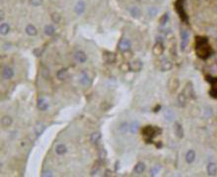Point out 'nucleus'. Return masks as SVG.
<instances>
[{
  "instance_id": "nucleus-4",
  "label": "nucleus",
  "mask_w": 217,
  "mask_h": 177,
  "mask_svg": "<svg viewBox=\"0 0 217 177\" xmlns=\"http://www.w3.org/2000/svg\"><path fill=\"white\" fill-rule=\"evenodd\" d=\"M152 51L155 55H161L164 53V46H163V42L162 41H158L156 44L154 45L153 49H152Z\"/></svg>"
},
{
  "instance_id": "nucleus-36",
  "label": "nucleus",
  "mask_w": 217,
  "mask_h": 177,
  "mask_svg": "<svg viewBox=\"0 0 217 177\" xmlns=\"http://www.w3.org/2000/svg\"><path fill=\"white\" fill-rule=\"evenodd\" d=\"M106 155H107L106 150L104 149H102L101 152H100V157H101L102 159H104V158H106Z\"/></svg>"
},
{
  "instance_id": "nucleus-20",
  "label": "nucleus",
  "mask_w": 217,
  "mask_h": 177,
  "mask_svg": "<svg viewBox=\"0 0 217 177\" xmlns=\"http://www.w3.org/2000/svg\"><path fill=\"white\" fill-rule=\"evenodd\" d=\"M45 129H46V126L45 125H43L42 123H41V122H39V123H37V125L36 126H35V133H36V135L39 137L40 135H42V134L43 133V131H45Z\"/></svg>"
},
{
  "instance_id": "nucleus-3",
  "label": "nucleus",
  "mask_w": 217,
  "mask_h": 177,
  "mask_svg": "<svg viewBox=\"0 0 217 177\" xmlns=\"http://www.w3.org/2000/svg\"><path fill=\"white\" fill-rule=\"evenodd\" d=\"M189 34L186 30H183L181 32V47L182 50H186V46L189 44Z\"/></svg>"
},
{
  "instance_id": "nucleus-37",
  "label": "nucleus",
  "mask_w": 217,
  "mask_h": 177,
  "mask_svg": "<svg viewBox=\"0 0 217 177\" xmlns=\"http://www.w3.org/2000/svg\"><path fill=\"white\" fill-rule=\"evenodd\" d=\"M120 68H121L123 70H124V71H127V70H130V68H129V63H124V64H123V66H120Z\"/></svg>"
},
{
  "instance_id": "nucleus-26",
  "label": "nucleus",
  "mask_w": 217,
  "mask_h": 177,
  "mask_svg": "<svg viewBox=\"0 0 217 177\" xmlns=\"http://www.w3.org/2000/svg\"><path fill=\"white\" fill-rule=\"evenodd\" d=\"M178 103H179V105L181 107L186 106V95L184 93H181V94L178 95Z\"/></svg>"
},
{
  "instance_id": "nucleus-29",
  "label": "nucleus",
  "mask_w": 217,
  "mask_h": 177,
  "mask_svg": "<svg viewBox=\"0 0 217 177\" xmlns=\"http://www.w3.org/2000/svg\"><path fill=\"white\" fill-rule=\"evenodd\" d=\"M138 128H139V123H138V122H132L128 126V130L130 131V133L135 134L137 132V130H138Z\"/></svg>"
},
{
  "instance_id": "nucleus-5",
  "label": "nucleus",
  "mask_w": 217,
  "mask_h": 177,
  "mask_svg": "<svg viewBox=\"0 0 217 177\" xmlns=\"http://www.w3.org/2000/svg\"><path fill=\"white\" fill-rule=\"evenodd\" d=\"M85 9H86V5H85V2L83 1V0H79L74 6V11L78 15L83 14Z\"/></svg>"
},
{
  "instance_id": "nucleus-34",
  "label": "nucleus",
  "mask_w": 217,
  "mask_h": 177,
  "mask_svg": "<svg viewBox=\"0 0 217 177\" xmlns=\"http://www.w3.org/2000/svg\"><path fill=\"white\" fill-rule=\"evenodd\" d=\"M159 170H160V166L159 165H154L153 167L151 168V170H150L151 175H156L159 172Z\"/></svg>"
},
{
  "instance_id": "nucleus-16",
  "label": "nucleus",
  "mask_w": 217,
  "mask_h": 177,
  "mask_svg": "<svg viewBox=\"0 0 217 177\" xmlns=\"http://www.w3.org/2000/svg\"><path fill=\"white\" fill-rule=\"evenodd\" d=\"M164 118L166 121L168 122H172V121L175 119V113H174V111L171 110V109H167L165 110L164 112Z\"/></svg>"
},
{
  "instance_id": "nucleus-35",
  "label": "nucleus",
  "mask_w": 217,
  "mask_h": 177,
  "mask_svg": "<svg viewBox=\"0 0 217 177\" xmlns=\"http://www.w3.org/2000/svg\"><path fill=\"white\" fill-rule=\"evenodd\" d=\"M31 4L35 7H38L42 4V0H31Z\"/></svg>"
},
{
  "instance_id": "nucleus-15",
  "label": "nucleus",
  "mask_w": 217,
  "mask_h": 177,
  "mask_svg": "<svg viewBox=\"0 0 217 177\" xmlns=\"http://www.w3.org/2000/svg\"><path fill=\"white\" fill-rule=\"evenodd\" d=\"M160 67H161V70L163 71L170 70H172V67H173V63L168 59H163L161 62V66H160Z\"/></svg>"
},
{
  "instance_id": "nucleus-39",
  "label": "nucleus",
  "mask_w": 217,
  "mask_h": 177,
  "mask_svg": "<svg viewBox=\"0 0 217 177\" xmlns=\"http://www.w3.org/2000/svg\"><path fill=\"white\" fill-rule=\"evenodd\" d=\"M136 1H140V0H136Z\"/></svg>"
},
{
  "instance_id": "nucleus-11",
  "label": "nucleus",
  "mask_w": 217,
  "mask_h": 177,
  "mask_svg": "<svg viewBox=\"0 0 217 177\" xmlns=\"http://www.w3.org/2000/svg\"><path fill=\"white\" fill-rule=\"evenodd\" d=\"M174 130H175V135L179 137V139H183L184 137V129L180 123H175Z\"/></svg>"
},
{
  "instance_id": "nucleus-8",
  "label": "nucleus",
  "mask_w": 217,
  "mask_h": 177,
  "mask_svg": "<svg viewBox=\"0 0 217 177\" xmlns=\"http://www.w3.org/2000/svg\"><path fill=\"white\" fill-rule=\"evenodd\" d=\"M104 60L108 63H114L116 60V57L114 53H111V51H105L104 53Z\"/></svg>"
},
{
  "instance_id": "nucleus-30",
  "label": "nucleus",
  "mask_w": 217,
  "mask_h": 177,
  "mask_svg": "<svg viewBox=\"0 0 217 177\" xmlns=\"http://www.w3.org/2000/svg\"><path fill=\"white\" fill-rule=\"evenodd\" d=\"M57 78L60 79V80H63L66 78V76H67V70L66 68H62V70H60L58 72H57Z\"/></svg>"
},
{
  "instance_id": "nucleus-12",
  "label": "nucleus",
  "mask_w": 217,
  "mask_h": 177,
  "mask_svg": "<svg viewBox=\"0 0 217 177\" xmlns=\"http://www.w3.org/2000/svg\"><path fill=\"white\" fill-rule=\"evenodd\" d=\"M206 171L208 175L210 176H215L217 174V165L213 162H209L207 164V167H206Z\"/></svg>"
},
{
  "instance_id": "nucleus-19",
  "label": "nucleus",
  "mask_w": 217,
  "mask_h": 177,
  "mask_svg": "<svg viewBox=\"0 0 217 177\" xmlns=\"http://www.w3.org/2000/svg\"><path fill=\"white\" fill-rule=\"evenodd\" d=\"M25 31H26V33L28 34L29 36H36L37 34H38V31H37V28L35 27L34 25H32V24H30V25H28L27 27H26V29H25Z\"/></svg>"
},
{
  "instance_id": "nucleus-2",
  "label": "nucleus",
  "mask_w": 217,
  "mask_h": 177,
  "mask_svg": "<svg viewBox=\"0 0 217 177\" xmlns=\"http://www.w3.org/2000/svg\"><path fill=\"white\" fill-rule=\"evenodd\" d=\"M142 133H143V136H144L147 140H151L153 139L154 137L159 135V133H161V130H159L158 128H155L152 126H147L143 129Z\"/></svg>"
},
{
  "instance_id": "nucleus-38",
  "label": "nucleus",
  "mask_w": 217,
  "mask_h": 177,
  "mask_svg": "<svg viewBox=\"0 0 217 177\" xmlns=\"http://www.w3.org/2000/svg\"><path fill=\"white\" fill-rule=\"evenodd\" d=\"M42 176H53V172H51L50 170H46V171H43V173H42Z\"/></svg>"
},
{
  "instance_id": "nucleus-17",
  "label": "nucleus",
  "mask_w": 217,
  "mask_h": 177,
  "mask_svg": "<svg viewBox=\"0 0 217 177\" xmlns=\"http://www.w3.org/2000/svg\"><path fill=\"white\" fill-rule=\"evenodd\" d=\"M129 13H130V15H131L133 18H138V17L140 16L141 14V11L140 9L138 8L137 6H131V7H129V9H128Z\"/></svg>"
},
{
  "instance_id": "nucleus-24",
  "label": "nucleus",
  "mask_w": 217,
  "mask_h": 177,
  "mask_svg": "<svg viewBox=\"0 0 217 177\" xmlns=\"http://www.w3.org/2000/svg\"><path fill=\"white\" fill-rule=\"evenodd\" d=\"M66 150H67L66 146H65L63 144H59V145H57L55 146V153L57 154H59V155L64 154L65 153H66Z\"/></svg>"
},
{
  "instance_id": "nucleus-33",
  "label": "nucleus",
  "mask_w": 217,
  "mask_h": 177,
  "mask_svg": "<svg viewBox=\"0 0 217 177\" xmlns=\"http://www.w3.org/2000/svg\"><path fill=\"white\" fill-rule=\"evenodd\" d=\"M51 20H53L54 23H58L60 21V15L57 14V13H53V14L51 15Z\"/></svg>"
},
{
  "instance_id": "nucleus-23",
  "label": "nucleus",
  "mask_w": 217,
  "mask_h": 177,
  "mask_svg": "<svg viewBox=\"0 0 217 177\" xmlns=\"http://www.w3.org/2000/svg\"><path fill=\"white\" fill-rule=\"evenodd\" d=\"M102 135L100 133H93L92 135L90 136V141L92 144H97L100 141H101Z\"/></svg>"
},
{
  "instance_id": "nucleus-1",
  "label": "nucleus",
  "mask_w": 217,
  "mask_h": 177,
  "mask_svg": "<svg viewBox=\"0 0 217 177\" xmlns=\"http://www.w3.org/2000/svg\"><path fill=\"white\" fill-rule=\"evenodd\" d=\"M195 51L197 57L202 59H206L210 57L212 54L211 47L208 45V40L204 37H197V43H195Z\"/></svg>"
},
{
  "instance_id": "nucleus-6",
  "label": "nucleus",
  "mask_w": 217,
  "mask_h": 177,
  "mask_svg": "<svg viewBox=\"0 0 217 177\" xmlns=\"http://www.w3.org/2000/svg\"><path fill=\"white\" fill-rule=\"evenodd\" d=\"M143 67V63L141 60H133L129 63V68L130 70L132 71H139L142 70Z\"/></svg>"
},
{
  "instance_id": "nucleus-21",
  "label": "nucleus",
  "mask_w": 217,
  "mask_h": 177,
  "mask_svg": "<svg viewBox=\"0 0 217 177\" xmlns=\"http://www.w3.org/2000/svg\"><path fill=\"white\" fill-rule=\"evenodd\" d=\"M194 159H195V153H194V150H193V149L189 150V152L186 153V161L190 164V163H193L194 161Z\"/></svg>"
},
{
  "instance_id": "nucleus-32",
  "label": "nucleus",
  "mask_w": 217,
  "mask_h": 177,
  "mask_svg": "<svg viewBox=\"0 0 217 177\" xmlns=\"http://www.w3.org/2000/svg\"><path fill=\"white\" fill-rule=\"evenodd\" d=\"M168 20H169V14L168 13H165V14L160 18V25L161 26H164V25H166L168 23Z\"/></svg>"
},
{
  "instance_id": "nucleus-10",
  "label": "nucleus",
  "mask_w": 217,
  "mask_h": 177,
  "mask_svg": "<svg viewBox=\"0 0 217 177\" xmlns=\"http://www.w3.org/2000/svg\"><path fill=\"white\" fill-rule=\"evenodd\" d=\"M183 93L186 95V98H193V97H194V92H193V84L190 83V82H189L188 84H186V86L185 87Z\"/></svg>"
},
{
  "instance_id": "nucleus-9",
  "label": "nucleus",
  "mask_w": 217,
  "mask_h": 177,
  "mask_svg": "<svg viewBox=\"0 0 217 177\" xmlns=\"http://www.w3.org/2000/svg\"><path fill=\"white\" fill-rule=\"evenodd\" d=\"M130 46H131V43H130V41L128 40V39H123V40H121L120 42V44H119L120 50L123 51H128L130 49Z\"/></svg>"
},
{
  "instance_id": "nucleus-27",
  "label": "nucleus",
  "mask_w": 217,
  "mask_h": 177,
  "mask_svg": "<svg viewBox=\"0 0 217 177\" xmlns=\"http://www.w3.org/2000/svg\"><path fill=\"white\" fill-rule=\"evenodd\" d=\"M144 170H145V164L143 162H138L135 165V167H134V171H135L137 174H141Z\"/></svg>"
},
{
  "instance_id": "nucleus-25",
  "label": "nucleus",
  "mask_w": 217,
  "mask_h": 177,
  "mask_svg": "<svg viewBox=\"0 0 217 177\" xmlns=\"http://www.w3.org/2000/svg\"><path fill=\"white\" fill-rule=\"evenodd\" d=\"M10 31V27L7 23H2L0 26V33H1L2 36H6Z\"/></svg>"
},
{
  "instance_id": "nucleus-28",
  "label": "nucleus",
  "mask_w": 217,
  "mask_h": 177,
  "mask_svg": "<svg viewBox=\"0 0 217 177\" xmlns=\"http://www.w3.org/2000/svg\"><path fill=\"white\" fill-rule=\"evenodd\" d=\"M12 124V118L9 116H4L1 119V125L3 127H9Z\"/></svg>"
},
{
  "instance_id": "nucleus-31",
  "label": "nucleus",
  "mask_w": 217,
  "mask_h": 177,
  "mask_svg": "<svg viewBox=\"0 0 217 177\" xmlns=\"http://www.w3.org/2000/svg\"><path fill=\"white\" fill-rule=\"evenodd\" d=\"M148 14L150 17H155L156 15L158 14V8L156 7V6H152L149 8V10H148Z\"/></svg>"
},
{
  "instance_id": "nucleus-14",
  "label": "nucleus",
  "mask_w": 217,
  "mask_h": 177,
  "mask_svg": "<svg viewBox=\"0 0 217 177\" xmlns=\"http://www.w3.org/2000/svg\"><path fill=\"white\" fill-rule=\"evenodd\" d=\"M80 83L85 85V86L90 84V77L88 74H87L86 71H82L80 73Z\"/></svg>"
},
{
  "instance_id": "nucleus-13",
  "label": "nucleus",
  "mask_w": 217,
  "mask_h": 177,
  "mask_svg": "<svg viewBox=\"0 0 217 177\" xmlns=\"http://www.w3.org/2000/svg\"><path fill=\"white\" fill-rule=\"evenodd\" d=\"M75 59L79 63H84L87 60V55L82 51H78L75 54Z\"/></svg>"
},
{
  "instance_id": "nucleus-18",
  "label": "nucleus",
  "mask_w": 217,
  "mask_h": 177,
  "mask_svg": "<svg viewBox=\"0 0 217 177\" xmlns=\"http://www.w3.org/2000/svg\"><path fill=\"white\" fill-rule=\"evenodd\" d=\"M38 108L40 109L41 111H46L47 108H49V102H47L46 99H39L38 101Z\"/></svg>"
},
{
  "instance_id": "nucleus-40",
  "label": "nucleus",
  "mask_w": 217,
  "mask_h": 177,
  "mask_svg": "<svg viewBox=\"0 0 217 177\" xmlns=\"http://www.w3.org/2000/svg\"><path fill=\"white\" fill-rule=\"evenodd\" d=\"M216 45H217V40H216Z\"/></svg>"
},
{
  "instance_id": "nucleus-22",
  "label": "nucleus",
  "mask_w": 217,
  "mask_h": 177,
  "mask_svg": "<svg viewBox=\"0 0 217 177\" xmlns=\"http://www.w3.org/2000/svg\"><path fill=\"white\" fill-rule=\"evenodd\" d=\"M43 31H45V34L46 36H53L54 35V33H55V28L53 27V25H51V24H49V25H46L45 29H43Z\"/></svg>"
},
{
  "instance_id": "nucleus-7",
  "label": "nucleus",
  "mask_w": 217,
  "mask_h": 177,
  "mask_svg": "<svg viewBox=\"0 0 217 177\" xmlns=\"http://www.w3.org/2000/svg\"><path fill=\"white\" fill-rule=\"evenodd\" d=\"M14 76V70L10 66H5L2 70V77L4 79H11Z\"/></svg>"
}]
</instances>
